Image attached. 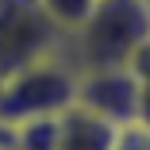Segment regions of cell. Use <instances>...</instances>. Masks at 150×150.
<instances>
[{"label":"cell","mask_w":150,"mask_h":150,"mask_svg":"<svg viewBox=\"0 0 150 150\" xmlns=\"http://www.w3.org/2000/svg\"><path fill=\"white\" fill-rule=\"evenodd\" d=\"M54 127L58 115H35L23 123H12V139L19 150H54Z\"/></svg>","instance_id":"cell-6"},{"label":"cell","mask_w":150,"mask_h":150,"mask_svg":"<svg viewBox=\"0 0 150 150\" xmlns=\"http://www.w3.org/2000/svg\"><path fill=\"white\" fill-rule=\"evenodd\" d=\"M127 69H131V77H135V81H150V35H146V39L131 50Z\"/></svg>","instance_id":"cell-9"},{"label":"cell","mask_w":150,"mask_h":150,"mask_svg":"<svg viewBox=\"0 0 150 150\" xmlns=\"http://www.w3.org/2000/svg\"><path fill=\"white\" fill-rule=\"evenodd\" d=\"M62 39L39 0H0V77L62 50Z\"/></svg>","instance_id":"cell-3"},{"label":"cell","mask_w":150,"mask_h":150,"mask_svg":"<svg viewBox=\"0 0 150 150\" xmlns=\"http://www.w3.org/2000/svg\"><path fill=\"white\" fill-rule=\"evenodd\" d=\"M146 4H150V0H146Z\"/></svg>","instance_id":"cell-11"},{"label":"cell","mask_w":150,"mask_h":150,"mask_svg":"<svg viewBox=\"0 0 150 150\" xmlns=\"http://www.w3.org/2000/svg\"><path fill=\"white\" fill-rule=\"evenodd\" d=\"M73 85L77 69L62 50L12 69L0 77V123L12 127L35 115H58L66 104H73Z\"/></svg>","instance_id":"cell-2"},{"label":"cell","mask_w":150,"mask_h":150,"mask_svg":"<svg viewBox=\"0 0 150 150\" xmlns=\"http://www.w3.org/2000/svg\"><path fill=\"white\" fill-rule=\"evenodd\" d=\"M73 100L119 127V123H131L139 112V81L131 77L127 66L81 69L77 85H73Z\"/></svg>","instance_id":"cell-4"},{"label":"cell","mask_w":150,"mask_h":150,"mask_svg":"<svg viewBox=\"0 0 150 150\" xmlns=\"http://www.w3.org/2000/svg\"><path fill=\"white\" fill-rule=\"evenodd\" d=\"M112 150H150V127H142L139 119L119 123V127H115V142H112Z\"/></svg>","instance_id":"cell-8"},{"label":"cell","mask_w":150,"mask_h":150,"mask_svg":"<svg viewBox=\"0 0 150 150\" xmlns=\"http://www.w3.org/2000/svg\"><path fill=\"white\" fill-rule=\"evenodd\" d=\"M135 119L142 127H150V81H139V112H135Z\"/></svg>","instance_id":"cell-10"},{"label":"cell","mask_w":150,"mask_h":150,"mask_svg":"<svg viewBox=\"0 0 150 150\" xmlns=\"http://www.w3.org/2000/svg\"><path fill=\"white\" fill-rule=\"evenodd\" d=\"M150 35V4L146 0H93L88 16L62 39V54L73 69H104L127 66L131 50Z\"/></svg>","instance_id":"cell-1"},{"label":"cell","mask_w":150,"mask_h":150,"mask_svg":"<svg viewBox=\"0 0 150 150\" xmlns=\"http://www.w3.org/2000/svg\"><path fill=\"white\" fill-rule=\"evenodd\" d=\"M112 142H115V123L112 119L81 108L77 100L58 112L54 150H112Z\"/></svg>","instance_id":"cell-5"},{"label":"cell","mask_w":150,"mask_h":150,"mask_svg":"<svg viewBox=\"0 0 150 150\" xmlns=\"http://www.w3.org/2000/svg\"><path fill=\"white\" fill-rule=\"evenodd\" d=\"M42 12L50 16V23L58 27L62 35H69L73 27L88 16V8H93V0H39Z\"/></svg>","instance_id":"cell-7"}]
</instances>
